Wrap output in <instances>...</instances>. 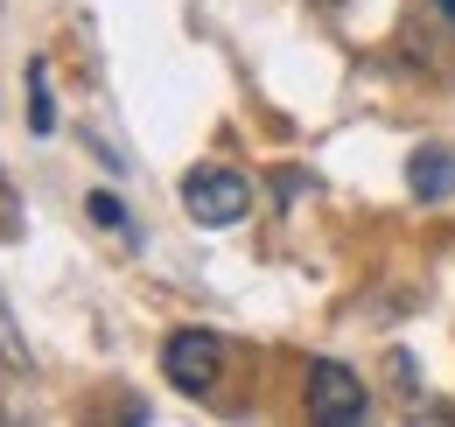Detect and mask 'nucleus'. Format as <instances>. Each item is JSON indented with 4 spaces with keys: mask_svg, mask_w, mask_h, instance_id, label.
I'll return each instance as SVG.
<instances>
[{
    "mask_svg": "<svg viewBox=\"0 0 455 427\" xmlns=\"http://www.w3.org/2000/svg\"><path fill=\"white\" fill-rule=\"evenodd\" d=\"M245 204H252V189H245V175H238V168L204 161V168H189V175H182V211L196 217V224H211V231L238 224Z\"/></svg>",
    "mask_w": 455,
    "mask_h": 427,
    "instance_id": "1",
    "label": "nucleus"
},
{
    "mask_svg": "<svg viewBox=\"0 0 455 427\" xmlns=\"http://www.w3.org/2000/svg\"><path fill=\"white\" fill-rule=\"evenodd\" d=\"M162 372H169L175 392H211L218 372H225V343L211 329H175L162 343Z\"/></svg>",
    "mask_w": 455,
    "mask_h": 427,
    "instance_id": "2",
    "label": "nucleus"
},
{
    "mask_svg": "<svg viewBox=\"0 0 455 427\" xmlns=\"http://www.w3.org/2000/svg\"><path fill=\"white\" fill-rule=\"evenodd\" d=\"M308 414L323 427H350V421H364L371 414V392H364V378L357 372H343V365H308Z\"/></svg>",
    "mask_w": 455,
    "mask_h": 427,
    "instance_id": "3",
    "label": "nucleus"
},
{
    "mask_svg": "<svg viewBox=\"0 0 455 427\" xmlns=\"http://www.w3.org/2000/svg\"><path fill=\"white\" fill-rule=\"evenodd\" d=\"M449 189H455V155L449 148H420L413 155V197L420 204H442Z\"/></svg>",
    "mask_w": 455,
    "mask_h": 427,
    "instance_id": "4",
    "label": "nucleus"
},
{
    "mask_svg": "<svg viewBox=\"0 0 455 427\" xmlns=\"http://www.w3.org/2000/svg\"><path fill=\"white\" fill-rule=\"evenodd\" d=\"M28 85H36V106H28V126H36V133H50V126H57V112H50V70L36 63V70H28Z\"/></svg>",
    "mask_w": 455,
    "mask_h": 427,
    "instance_id": "5",
    "label": "nucleus"
},
{
    "mask_svg": "<svg viewBox=\"0 0 455 427\" xmlns=\"http://www.w3.org/2000/svg\"><path fill=\"white\" fill-rule=\"evenodd\" d=\"M92 217H99L106 231H126V211H119V197H113V189H99V197H92Z\"/></svg>",
    "mask_w": 455,
    "mask_h": 427,
    "instance_id": "6",
    "label": "nucleus"
},
{
    "mask_svg": "<svg viewBox=\"0 0 455 427\" xmlns=\"http://www.w3.org/2000/svg\"><path fill=\"white\" fill-rule=\"evenodd\" d=\"M21 231V211H14V189H7V175H0V238H14Z\"/></svg>",
    "mask_w": 455,
    "mask_h": 427,
    "instance_id": "7",
    "label": "nucleus"
},
{
    "mask_svg": "<svg viewBox=\"0 0 455 427\" xmlns=\"http://www.w3.org/2000/svg\"><path fill=\"white\" fill-rule=\"evenodd\" d=\"M0 350H7V358H21V336H14V316H7V302H0Z\"/></svg>",
    "mask_w": 455,
    "mask_h": 427,
    "instance_id": "8",
    "label": "nucleus"
},
{
    "mask_svg": "<svg viewBox=\"0 0 455 427\" xmlns=\"http://www.w3.org/2000/svg\"><path fill=\"white\" fill-rule=\"evenodd\" d=\"M7 392H14V378L0 372V421H14V399H7Z\"/></svg>",
    "mask_w": 455,
    "mask_h": 427,
    "instance_id": "9",
    "label": "nucleus"
},
{
    "mask_svg": "<svg viewBox=\"0 0 455 427\" xmlns=\"http://www.w3.org/2000/svg\"><path fill=\"white\" fill-rule=\"evenodd\" d=\"M442 14H449V21H455V0H442Z\"/></svg>",
    "mask_w": 455,
    "mask_h": 427,
    "instance_id": "10",
    "label": "nucleus"
},
{
    "mask_svg": "<svg viewBox=\"0 0 455 427\" xmlns=\"http://www.w3.org/2000/svg\"><path fill=\"white\" fill-rule=\"evenodd\" d=\"M323 7H350V0H323Z\"/></svg>",
    "mask_w": 455,
    "mask_h": 427,
    "instance_id": "11",
    "label": "nucleus"
}]
</instances>
